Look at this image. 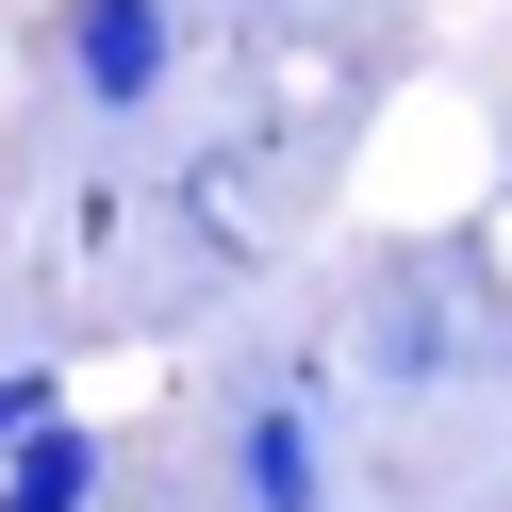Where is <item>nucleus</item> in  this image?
Returning <instances> with one entry per match:
<instances>
[{
    "instance_id": "obj_1",
    "label": "nucleus",
    "mask_w": 512,
    "mask_h": 512,
    "mask_svg": "<svg viewBox=\"0 0 512 512\" xmlns=\"http://www.w3.org/2000/svg\"><path fill=\"white\" fill-rule=\"evenodd\" d=\"M232 512H331L314 380H265V397H232Z\"/></svg>"
},
{
    "instance_id": "obj_4",
    "label": "nucleus",
    "mask_w": 512,
    "mask_h": 512,
    "mask_svg": "<svg viewBox=\"0 0 512 512\" xmlns=\"http://www.w3.org/2000/svg\"><path fill=\"white\" fill-rule=\"evenodd\" d=\"M100 479H116L100 430H34L17 463H0V512H100Z\"/></svg>"
},
{
    "instance_id": "obj_2",
    "label": "nucleus",
    "mask_w": 512,
    "mask_h": 512,
    "mask_svg": "<svg viewBox=\"0 0 512 512\" xmlns=\"http://www.w3.org/2000/svg\"><path fill=\"white\" fill-rule=\"evenodd\" d=\"M166 67H182V17L166 0H67V83L83 100H166Z\"/></svg>"
},
{
    "instance_id": "obj_3",
    "label": "nucleus",
    "mask_w": 512,
    "mask_h": 512,
    "mask_svg": "<svg viewBox=\"0 0 512 512\" xmlns=\"http://www.w3.org/2000/svg\"><path fill=\"white\" fill-rule=\"evenodd\" d=\"M364 380H380V397H430V380H446V298H430V265H380V281H364Z\"/></svg>"
},
{
    "instance_id": "obj_5",
    "label": "nucleus",
    "mask_w": 512,
    "mask_h": 512,
    "mask_svg": "<svg viewBox=\"0 0 512 512\" xmlns=\"http://www.w3.org/2000/svg\"><path fill=\"white\" fill-rule=\"evenodd\" d=\"M34 430H67V380H50V364H0V463H17Z\"/></svg>"
}]
</instances>
